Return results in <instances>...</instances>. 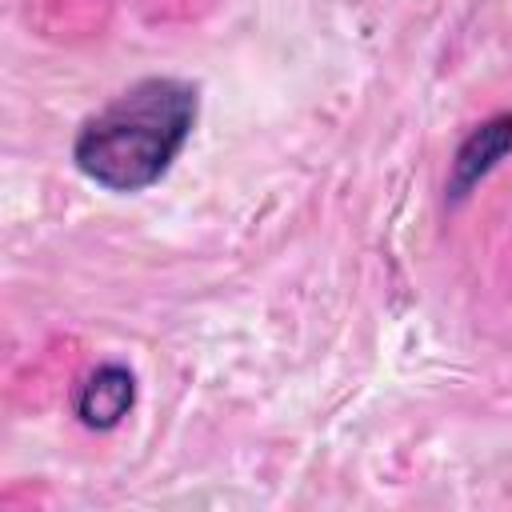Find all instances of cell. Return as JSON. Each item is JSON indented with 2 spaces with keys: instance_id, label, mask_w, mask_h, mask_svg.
Returning a JSON list of instances; mask_svg holds the SVG:
<instances>
[{
  "instance_id": "obj_1",
  "label": "cell",
  "mask_w": 512,
  "mask_h": 512,
  "mask_svg": "<svg viewBox=\"0 0 512 512\" xmlns=\"http://www.w3.org/2000/svg\"><path fill=\"white\" fill-rule=\"evenodd\" d=\"M196 124V88L152 76L120 92L76 136V168L112 192H140L156 184Z\"/></svg>"
},
{
  "instance_id": "obj_2",
  "label": "cell",
  "mask_w": 512,
  "mask_h": 512,
  "mask_svg": "<svg viewBox=\"0 0 512 512\" xmlns=\"http://www.w3.org/2000/svg\"><path fill=\"white\" fill-rule=\"evenodd\" d=\"M512 152V116H492L480 128H472L464 136V144L456 148L452 160V176H448V192L464 196L480 176H488L496 168V160H504Z\"/></svg>"
},
{
  "instance_id": "obj_3",
  "label": "cell",
  "mask_w": 512,
  "mask_h": 512,
  "mask_svg": "<svg viewBox=\"0 0 512 512\" xmlns=\"http://www.w3.org/2000/svg\"><path fill=\"white\" fill-rule=\"evenodd\" d=\"M132 400H136L132 372L120 368V364H104V368H96L80 384V392H76V416L88 428H112V424H120V416H128Z\"/></svg>"
}]
</instances>
